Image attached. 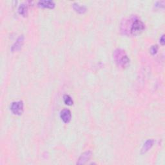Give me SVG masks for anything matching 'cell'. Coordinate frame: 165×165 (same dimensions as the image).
<instances>
[{
	"mask_svg": "<svg viewBox=\"0 0 165 165\" xmlns=\"http://www.w3.org/2000/svg\"><path fill=\"white\" fill-rule=\"evenodd\" d=\"M18 12L20 15L25 17L27 16V7L24 4H21L19 8H18Z\"/></svg>",
	"mask_w": 165,
	"mask_h": 165,
	"instance_id": "obj_10",
	"label": "cell"
},
{
	"mask_svg": "<svg viewBox=\"0 0 165 165\" xmlns=\"http://www.w3.org/2000/svg\"><path fill=\"white\" fill-rule=\"evenodd\" d=\"M92 156V152L91 151H86L81 154V155L78 161L77 162V164H83L87 162L91 158Z\"/></svg>",
	"mask_w": 165,
	"mask_h": 165,
	"instance_id": "obj_6",
	"label": "cell"
},
{
	"mask_svg": "<svg viewBox=\"0 0 165 165\" xmlns=\"http://www.w3.org/2000/svg\"><path fill=\"white\" fill-rule=\"evenodd\" d=\"M113 57H114L115 62L118 66H120L122 68H125L128 66L130 64V59L125 50L121 48L116 49L114 52Z\"/></svg>",
	"mask_w": 165,
	"mask_h": 165,
	"instance_id": "obj_2",
	"label": "cell"
},
{
	"mask_svg": "<svg viewBox=\"0 0 165 165\" xmlns=\"http://www.w3.org/2000/svg\"><path fill=\"white\" fill-rule=\"evenodd\" d=\"M73 8L76 12L79 14H83L86 12V8L85 6L80 5L78 3H74L73 4Z\"/></svg>",
	"mask_w": 165,
	"mask_h": 165,
	"instance_id": "obj_9",
	"label": "cell"
},
{
	"mask_svg": "<svg viewBox=\"0 0 165 165\" xmlns=\"http://www.w3.org/2000/svg\"><path fill=\"white\" fill-rule=\"evenodd\" d=\"M144 23L136 16H131L121 25V30L128 36H135L140 35L144 30Z\"/></svg>",
	"mask_w": 165,
	"mask_h": 165,
	"instance_id": "obj_1",
	"label": "cell"
},
{
	"mask_svg": "<svg viewBox=\"0 0 165 165\" xmlns=\"http://www.w3.org/2000/svg\"><path fill=\"white\" fill-rule=\"evenodd\" d=\"M11 110L13 114L21 116L23 112V102L22 101L13 102L11 106Z\"/></svg>",
	"mask_w": 165,
	"mask_h": 165,
	"instance_id": "obj_3",
	"label": "cell"
},
{
	"mask_svg": "<svg viewBox=\"0 0 165 165\" xmlns=\"http://www.w3.org/2000/svg\"><path fill=\"white\" fill-rule=\"evenodd\" d=\"M160 43L162 45H164L165 40H164V35H163L160 38Z\"/></svg>",
	"mask_w": 165,
	"mask_h": 165,
	"instance_id": "obj_13",
	"label": "cell"
},
{
	"mask_svg": "<svg viewBox=\"0 0 165 165\" xmlns=\"http://www.w3.org/2000/svg\"><path fill=\"white\" fill-rule=\"evenodd\" d=\"M60 117L65 123H68L72 119L71 111L68 109H63L60 112Z\"/></svg>",
	"mask_w": 165,
	"mask_h": 165,
	"instance_id": "obj_5",
	"label": "cell"
},
{
	"mask_svg": "<svg viewBox=\"0 0 165 165\" xmlns=\"http://www.w3.org/2000/svg\"><path fill=\"white\" fill-rule=\"evenodd\" d=\"M38 6L41 8L53 9L55 7V3L53 1H50V0H41L38 2Z\"/></svg>",
	"mask_w": 165,
	"mask_h": 165,
	"instance_id": "obj_7",
	"label": "cell"
},
{
	"mask_svg": "<svg viewBox=\"0 0 165 165\" xmlns=\"http://www.w3.org/2000/svg\"><path fill=\"white\" fill-rule=\"evenodd\" d=\"M158 45H153L150 48V53L152 55L155 54L156 53H158Z\"/></svg>",
	"mask_w": 165,
	"mask_h": 165,
	"instance_id": "obj_12",
	"label": "cell"
},
{
	"mask_svg": "<svg viewBox=\"0 0 165 165\" xmlns=\"http://www.w3.org/2000/svg\"><path fill=\"white\" fill-rule=\"evenodd\" d=\"M154 144V141L153 140H149L145 142L141 149V154H145L146 152L149 151Z\"/></svg>",
	"mask_w": 165,
	"mask_h": 165,
	"instance_id": "obj_8",
	"label": "cell"
},
{
	"mask_svg": "<svg viewBox=\"0 0 165 165\" xmlns=\"http://www.w3.org/2000/svg\"><path fill=\"white\" fill-rule=\"evenodd\" d=\"M63 101H64V103L66 104V105H67L68 106L72 105L73 103H74L72 99L71 98L70 95H63Z\"/></svg>",
	"mask_w": 165,
	"mask_h": 165,
	"instance_id": "obj_11",
	"label": "cell"
},
{
	"mask_svg": "<svg viewBox=\"0 0 165 165\" xmlns=\"http://www.w3.org/2000/svg\"><path fill=\"white\" fill-rule=\"evenodd\" d=\"M24 40H25V37L23 35L20 36L18 39H17L16 41L14 43L13 45L11 47L12 53H14V52H17L21 50V48L23 45Z\"/></svg>",
	"mask_w": 165,
	"mask_h": 165,
	"instance_id": "obj_4",
	"label": "cell"
}]
</instances>
